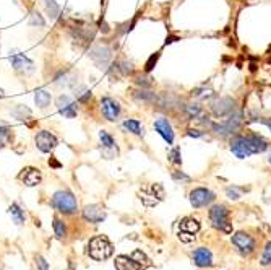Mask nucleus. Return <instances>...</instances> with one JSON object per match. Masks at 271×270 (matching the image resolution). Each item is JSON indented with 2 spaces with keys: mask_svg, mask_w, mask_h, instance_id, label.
<instances>
[{
  "mask_svg": "<svg viewBox=\"0 0 271 270\" xmlns=\"http://www.w3.org/2000/svg\"><path fill=\"white\" fill-rule=\"evenodd\" d=\"M10 137H12V129H10V125L0 122V148H3L7 145Z\"/></svg>",
  "mask_w": 271,
  "mask_h": 270,
  "instance_id": "obj_36",
  "label": "nucleus"
},
{
  "mask_svg": "<svg viewBox=\"0 0 271 270\" xmlns=\"http://www.w3.org/2000/svg\"><path fill=\"white\" fill-rule=\"evenodd\" d=\"M192 94H193L195 98L205 99V98L213 96V90H211V88H205V87H201V88H196V90H193Z\"/></svg>",
  "mask_w": 271,
  "mask_h": 270,
  "instance_id": "obj_38",
  "label": "nucleus"
},
{
  "mask_svg": "<svg viewBox=\"0 0 271 270\" xmlns=\"http://www.w3.org/2000/svg\"><path fill=\"white\" fill-rule=\"evenodd\" d=\"M179 238L182 242H192L195 241V235H192V233H187V231H179Z\"/></svg>",
  "mask_w": 271,
  "mask_h": 270,
  "instance_id": "obj_43",
  "label": "nucleus"
},
{
  "mask_svg": "<svg viewBox=\"0 0 271 270\" xmlns=\"http://www.w3.org/2000/svg\"><path fill=\"white\" fill-rule=\"evenodd\" d=\"M28 23L31 26H39V28H44V26H46V20L42 18V15L39 12L33 10V12H31V15H29V21H28Z\"/></svg>",
  "mask_w": 271,
  "mask_h": 270,
  "instance_id": "obj_37",
  "label": "nucleus"
},
{
  "mask_svg": "<svg viewBox=\"0 0 271 270\" xmlns=\"http://www.w3.org/2000/svg\"><path fill=\"white\" fill-rule=\"evenodd\" d=\"M21 179V182L25 184V186H28V187H36V186H39V184L42 182V174H41V169L38 168H34V166H26L21 169V173H20V176Z\"/></svg>",
  "mask_w": 271,
  "mask_h": 270,
  "instance_id": "obj_13",
  "label": "nucleus"
},
{
  "mask_svg": "<svg viewBox=\"0 0 271 270\" xmlns=\"http://www.w3.org/2000/svg\"><path fill=\"white\" fill-rule=\"evenodd\" d=\"M99 140H101V145H103V150H112L115 153H119V150H117V144L114 140V137L109 134V132L106 130H101L99 132Z\"/></svg>",
  "mask_w": 271,
  "mask_h": 270,
  "instance_id": "obj_25",
  "label": "nucleus"
},
{
  "mask_svg": "<svg viewBox=\"0 0 271 270\" xmlns=\"http://www.w3.org/2000/svg\"><path fill=\"white\" fill-rule=\"evenodd\" d=\"M210 221L215 228L229 233L231 223H229V210L226 205H213L210 210Z\"/></svg>",
  "mask_w": 271,
  "mask_h": 270,
  "instance_id": "obj_5",
  "label": "nucleus"
},
{
  "mask_svg": "<svg viewBox=\"0 0 271 270\" xmlns=\"http://www.w3.org/2000/svg\"><path fill=\"white\" fill-rule=\"evenodd\" d=\"M187 135H189V137H195V139H198V137H203V132H201V130H195V129H189V130H187Z\"/></svg>",
  "mask_w": 271,
  "mask_h": 270,
  "instance_id": "obj_47",
  "label": "nucleus"
},
{
  "mask_svg": "<svg viewBox=\"0 0 271 270\" xmlns=\"http://www.w3.org/2000/svg\"><path fill=\"white\" fill-rule=\"evenodd\" d=\"M140 199L146 207H155L164 199V189L159 184H151L140 190Z\"/></svg>",
  "mask_w": 271,
  "mask_h": 270,
  "instance_id": "obj_6",
  "label": "nucleus"
},
{
  "mask_svg": "<svg viewBox=\"0 0 271 270\" xmlns=\"http://www.w3.org/2000/svg\"><path fill=\"white\" fill-rule=\"evenodd\" d=\"M231 240H232V244L236 246L242 254H245V256L253 252V249H255V240L248 235V233L237 231V233H234Z\"/></svg>",
  "mask_w": 271,
  "mask_h": 270,
  "instance_id": "obj_11",
  "label": "nucleus"
},
{
  "mask_svg": "<svg viewBox=\"0 0 271 270\" xmlns=\"http://www.w3.org/2000/svg\"><path fill=\"white\" fill-rule=\"evenodd\" d=\"M73 82H75V77L72 75V72L70 70H60L57 73V75L54 77V83L55 85H70V87H73Z\"/></svg>",
  "mask_w": 271,
  "mask_h": 270,
  "instance_id": "obj_29",
  "label": "nucleus"
},
{
  "mask_svg": "<svg viewBox=\"0 0 271 270\" xmlns=\"http://www.w3.org/2000/svg\"><path fill=\"white\" fill-rule=\"evenodd\" d=\"M262 267H268L271 266V241L267 242V246H265V251H263V256H262Z\"/></svg>",
  "mask_w": 271,
  "mask_h": 270,
  "instance_id": "obj_39",
  "label": "nucleus"
},
{
  "mask_svg": "<svg viewBox=\"0 0 271 270\" xmlns=\"http://www.w3.org/2000/svg\"><path fill=\"white\" fill-rule=\"evenodd\" d=\"M169 160L175 165H180L182 163V158H180V148H174V150L169 153Z\"/></svg>",
  "mask_w": 271,
  "mask_h": 270,
  "instance_id": "obj_41",
  "label": "nucleus"
},
{
  "mask_svg": "<svg viewBox=\"0 0 271 270\" xmlns=\"http://www.w3.org/2000/svg\"><path fill=\"white\" fill-rule=\"evenodd\" d=\"M156 104L159 106V109L174 111L175 108H179V99H177V96H174V94H171V93H163L158 96Z\"/></svg>",
  "mask_w": 271,
  "mask_h": 270,
  "instance_id": "obj_21",
  "label": "nucleus"
},
{
  "mask_svg": "<svg viewBox=\"0 0 271 270\" xmlns=\"http://www.w3.org/2000/svg\"><path fill=\"white\" fill-rule=\"evenodd\" d=\"M10 63H12L15 72H33L34 70V62L26 57L25 54H20V52H13L10 56Z\"/></svg>",
  "mask_w": 271,
  "mask_h": 270,
  "instance_id": "obj_16",
  "label": "nucleus"
},
{
  "mask_svg": "<svg viewBox=\"0 0 271 270\" xmlns=\"http://www.w3.org/2000/svg\"><path fill=\"white\" fill-rule=\"evenodd\" d=\"M135 83H136V85H138V87H140V88H150L151 85H153L151 78H148V77H143V75L136 77V78H135Z\"/></svg>",
  "mask_w": 271,
  "mask_h": 270,
  "instance_id": "obj_40",
  "label": "nucleus"
},
{
  "mask_svg": "<svg viewBox=\"0 0 271 270\" xmlns=\"http://www.w3.org/2000/svg\"><path fill=\"white\" fill-rule=\"evenodd\" d=\"M210 108H211V113H213L216 118H224V116H229L237 109V103H236V99L229 98V96L217 98L211 103Z\"/></svg>",
  "mask_w": 271,
  "mask_h": 270,
  "instance_id": "obj_7",
  "label": "nucleus"
},
{
  "mask_svg": "<svg viewBox=\"0 0 271 270\" xmlns=\"http://www.w3.org/2000/svg\"><path fill=\"white\" fill-rule=\"evenodd\" d=\"M268 161H270V163H271V155H270V156H268Z\"/></svg>",
  "mask_w": 271,
  "mask_h": 270,
  "instance_id": "obj_50",
  "label": "nucleus"
},
{
  "mask_svg": "<svg viewBox=\"0 0 271 270\" xmlns=\"http://www.w3.org/2000/svg\"><path fill=\"white\" fill-rule=\"evenodd\" d=\"M247 137V142H248V147H250L252 153H262L265 150H268V142L260 137L257 134H252V135H245Z\"/></svg>",
  "mask_w": 271,
  "mask_h": 270,
  "instance_id": "obj_23",
  "label": "nucleus"
},
{
  "mask_svg": "<svg viewBox=\"0 0 271 270\" xmlns=\"http://www.w3.org/2000/svg\"><path fill=\"white\" fill-rule=\"evenodd\" d=\"M180 231H187V233H192V235H196L200 231V223L198 220L195 218H184L180 221Z\"/></svg>",
  "mask_w": 271,
  "mask_h": 270,
  "instance_id": "obj_30",
  "label": "nucleus"
},
{
  "mask_svg": "<svg viewBox=\"0 0 271 270\" xmlns=\"http://www.w3.org/2000/svg\"><path fill=\"white\" fill-rule=\"evenodd\" d=\"M8 213L10 216H12L13 223L15 225H23L25 220H26V215H25V210L20 207L18 204H12L8 207Z\"/></svg>",
  "mask_w": 271,
  "mask_h": 270,
  "instance_id": "obj_27",
  "label": "nucleus"
},
{
  "mask_svg": "<svg viewBox=\"0 0 271 270\" xmlns=\"http://www.w3.org/2000/svg\"><path fill=\"white\" fill-rule=\"evenodd\" d=\"M226 194H227V197H229L231 200H237L239 199V194L236 192V190H232L231 187L226 190Z\"/></svg>",
  "mask_w": 271,
  "mask_h": 270,
  "instance_id": "obj_49",
  "label": "nucleus"
},
{
  "mask_svg": "<svg viewBox=\"0 0 271 270\" xmlns=\"http://www.w3.org/2000/svg\"><path fill=\"white\" fill-rule=\"evenodd\" d=\"M34 101H36V106L41 109H46L47 106L51 104V93L47 91L46 88H38L34 91Z\"/></svg>",
  "mask_w": 271,
  "mask_h": 270,
  "instance_id": "obj_24",
  "label": "nucleus"
},
{
  "mask_svg": "<svg viewBox=\"0 0 271 270\" xmlns=\"http://www.w3.org/2000/svg\"><path fill=\"white\" fill-rule=\"evenodd\" d=\"M124 129H125L127 132H130V134L138 135V137H143V135H145L143 125L140 124V120H136V119H125Z\"/></svg>",
  "mask_w": 271,
  "mask_h": 270,
  "instance_id": "obj_28",
  "label": "nucleus"
},
{
  "mask_svg": "<svg viewBox=\"0 0 271 270\" xmlns=\"http://www.w3.org/2000/svg\"><path fill=\"white\" fill-rule=\"evenodd\" d=\"M215 197H216L215 192H211L210 189L198 187V189H193L192 192H190V204H192L195 209L206 207V205H210L211 202H213Z\"/></svg>",
  "mask_w": 271,
  "mask_h": 270,
  "instance_id": "obj_10",
  "label": "nucleus"
},
{
  "mask_svg": "<svg viewBox=\"0 0 271 270\" xmlns=\"http://www.w3.org/2000/svg\"><path fill=\"white\" fill-rule=\"evenodd\" d=\"M73 91H75L73 94H75L77 101L81 103V104H86L89 99H91V96H93L91 90H88L86 87H83V85H81V87H75V88H73Z\"/></svg>",
  "mask_w": 271,
  "mask_h": 270,
  "instance_id": "obj_31",
  "label": "nucleus"
},
{
  "mask_svg": "<svg viewBox=\"0 0 271 270\" xmlns=\"http://www.w3.org/2000/svg\"><path fill=\"white\" fill-rule=\"evenodd\" d=\"M242 125V113L241 111H234L232 114H229L226 122L222 124H216V122H211V130L215 132L216 135L219 137H231V135H236L237 130L241 129Z\"/></svg>",
  "mask_w": 271,
  "mask_h": 270,
  "instance_id": "obj_3",
  "label": "nucleus"
},
{
  "mask_svg": "<svg viewBox=\"0 0 271 270\" xmlns=\"http://www.w3.org/2000/svg\"><path fill=\"white\" fill-rule=\"evenodd\" d=\"M83 218L89 221V223H103V221L106 220V211L99 207V205L93 204V205H86V207L83 209Z\"/></svg>",
  "mask_w": 271,
  "mask_h": 270,
  "instance_id": "obj_17",
  "label": "nucleus"
},
{
  "mask_svg": "<svg viewBox=\"0 0 271 270\" xmlns=\"http://www.w3.org/2000/svg\"><path fill=\"white\" fill-rule=\"evenodd\" d=\"M231 151L237 158H241V160H245V158L253 155L252 150H250V147H248L247 137H244V135H236V137H234V140L231 142Z\"/></svg>",
  "mask_w": 271,
  "mask_h": 270,
  "instance_id": "obj_15",
  "label": "nucleus"
},
{
  "mask_svg": "<svg viewBox=\"0 0 271 270\" xmlns=\"http://www.w3.org/2000/svg\"><path fill=\"white\" fill-rule=\"evenodd\" d=\"M52 221H54V223H52V228H54L55 236L58 238V240H65V238H67V225L63 223V220H60L58 216H55V218Z\"/></svg>",
  "mask_w": 271,
  "mask_h": 270,
  "instance_id": "obj_32",
  "label": "nucleus"
},
{
  "mask_svg": "<svg viewBox=\"0 0 271 270\" xmlns=\"http://www.w3.org/2000/svg\"><path fill=\"white\" fill-rule=\"evenodd\" d=\"M193 262L198 267H211L213 266V256H211L210 249H206V247H198L193 252Z\"/></svg>",
  "mask_w": 271,
  "mask_h": 270,
  "instance_id": "obj_20",
  "label": "nucleus"
},
{
  "mask_svg": "<svg viewBox=\"0 0 271 270\" xmlns=\"http://www.w3.org/2000/svg\"><path fill=\"white\" fill-rule=\"evenodd\" d=\"M12 116L15 119L21 120V122H25V120H28L33 118V111H31L28 106H23V104H17L12 111Z\"/></svg>",
  "mask_w": 271,
  "mask_h": 270,
  "instance_id": "obj_26",
  "label": "nucleus"
},
{
  "mask_svg": "<svg viewBox=\"0 0 271 270\" xmlns=\"http://www.w3.org/2000/svg\"><path fill=\"white\" fill-rule=\"evenodd\" d=\"M112 252H114V247L106 236H94L89 240L88 254L94 261H106V259L112 256Z\"/></svg>",
  "mask_w": 271,
  "mask_h": 270,
  "instance_id": "obj_2",
  "label": "nucleus"
},
{
  "mask_svg": "<svg viewBox=\"0 0 271 270\" xmlns=\"http://www.w3.org/2000/svg\"><path fill=\"white\" fill-rule=\"evenodd\" d=\"M51 205L63 215H73V213H77V210H78L77 197L70 192V190H57V192L52 195Z\"/></svg>",
  "mask_w": 271,
  "mask_h": 270,
  "instance_id": "obj_1",
  "label": "nucleus"
},
{
  "mask_svg": "<svg viewBox=\"0 0 271 270\" xmlns=\"http://www.w3.org/2000/svg\"><path fill=\"white\" fill-rule=\"evenodd\" d=\"M36 267H38V270H51L49 264L42 256H36Z\"/></svg>",
  "mask_w": 271,
  "mask_h": 270,
  "instance_id": "obj_42",
  "label": "nucleus"
},
{
  "mask_svg": "<svg viewBox=\"0 0 271 270\" xmlns=\"http://www.w3.org/2000/svg\"><path fill=\"white\" fill-rule=\"evenodd\" d=\"M89 57L96 63L98 68H108V65L112 60V51L108 46H94L89 51Z\"/></svg>",
  "mask_w": 271,
  "mask_h": 270,
  "instance_id": "obj_8",
  "label": "nucleus"
},
{
  "mask_svg": "<svg viewBox=\"0 0 271 270\" xmlns=\"http://www.w3.org/2000/svg\"><path fill=\"white\" fill-rule=\"evenodd\" d=\"M49 166H51V168L58 169V168H62V163H60V161H57V158H55V156H51V158H49Z\"/></svg>",
  "mask_w": 271,
  "mask_h": 270,
  "instance_id": "obj_46",
  "label": "nucleus"
},
{
  "mask_svg": "<svg viewBox=\"0 0 271 270\" xmlns=\"http://www.w3.org/2000/svg\"><path fill=\"white\" fill-rule=\"evenodd\" d=\"M34 142L41 153H51L58 145L57 137L54 134H51L49 130H39L34 137Z\"/></svg>",
  "mask_w": 271,
  "mask_h": 270,
  "instance_id": "obj_9",
  "label": "nucleus"
},
{
  "mask_svg": "<svg viewBox=\"0 0 271 270\" xmlns=\"http://www.w3.org/2000/svg\"><path fill=\"white\" fill-rule=\"evenodd\" d=\"M120 104L115 101V99L109 98V96H104L101 98V113L110 122H114V120L119 119L120 116Z\"/></svg>",
  "mask_w": 271,
  "mask_h": 270,
  "instance_id": "obj_12",
  "label": "nucleus"
},
{
  "mask_svg": "<svg viewBox=\"0 0 271 270\" xmlns=\"http://www.w3.org/2000/svg\"><path fill=\"white\" fill-rule=\"evenodd\" d=\"M158 54H155V56H151L150 59H148V62H146V65H145V70L146 72H150V70H153V67L156 65V62H158Z\"/></svg>",
  "mask_w": 271,
  "mask_h": 270,
  "instance_id": "obj_44",
  "label": "nucleus"
},
{
  "mask_svg": "<svg viewBox=\"0 0 271 270\" xmlns=\"http://www.w3.org/2000/svg\"><path fill=\"white\" fill-rule=\"evenodd\" d=\"M44 3H46L47 13H49V17L52 20H57L58 17H60V7H58V3L55 2V0H44Z\"/></svg>",
  "mask_w": 271,
  "mask_h": 270,
  "instance_id": "obj_33",
  "label": "nucleus"
},
{
  "mask_svg": "<svg viewBox=\"0 0 271 270\" xmlns=\"http://www.w3.org/2000/svg\"><path fill=\"white\" fill-rule=\"evenodd\" d=\"M184 113H185V116H187L189 119H196L201 114V108H200V104H196V103L185 104L184 106Z\"/></svg>",
  "mask_w": 271,
  "mask_h": 270,
  "instance_id": "obj_35",
  "label": "nucleus"
},
{
  "mask_svg": "<svg viewBox=\"0 0 271 270\" xmlns=\"http://www.w3.org/2000/svg\"><path fill=\"white\" fill-rule=\"evenodd\" d=\"M132 99L138 104H156L158 101V94L150 91L146 88H138L132 91Z\"/></svg>",
  "mask_w": 271,
  "mask_h": 270,
  "instance_id": "obj_19",
  "label": "nucleus"
},
{
  "mask_svg": "<svg viewBox=\"0 0 271 270\" xmlns=\"http://www.w3.org/2000/svg\"><path fill=\"white\" fill-rule=\"evenodd\" d=\"M148 266V257L145 252L135 251L132 256H117L115 269L117 270H145Z\"/></svg>",
  "mask_w": 271,
  "mask_h": 270,
  "instance_id": "obj_4",
  "label": "nucleus"
},
{
  "mask_svg": "<svg viewBox=\"0 0 271 270\" xmlns=\"http://www.w3.org/2000/svg\"><path fill=\"white\" fill-rule=\"evenodd\" d=\"M174 179H175V181H190V178L185 176V174H184L182 171L174 173Z\"/></svg>",
  "mask_w": 271,
  "mask_h": 270,
  "instance_id": "obj_45",
  "label": "nucleus"
},
{
  "mask_svg": "<svg viewBox=\"0 0 271 270\" xmlns=\"http://www.w3.org/2000/svg\"><path fill=\"white\" fill-rule=\"evenodd\" d=\"M155 129L169 145L174 144V129H172L171 122H169L166 118H158L155 120Z\"/></svg>",
  "mask_w": 271,
  "mask_h": 270,
  "instance_id": "obj_18",
  "label": "nucleus"
},
{
  "mask_svg": "<svg viewBox=\"0 0 271 270\" xmlns=\"http://www.w3.org/2000/svg\"><path fill=\"white\" fill-rule=\"evenodd\" d=\"M253 120H257V122L263 124V125H267L268 129L271 130V119H268V118H257V119H253Z\"/></svg>",
  "mask_w": 271,
  "mask_h": 270,
  "instance_id": "obj_48",
  "label": "nucleus"
},
{
  "mask_svg": "<svg viewBox=\"0 0 271 270\" xmlns=\"http://www.w3.org/2000/svg\"><path fill=\"white\" fill-rule=\"evenodd\" d=\"M70 34L78 42H88V41H93L94 38V31L84 28V26H73L70 30Z\"/></svg>",
  "mask_w": 271,
  "mask_h": 270,
  "instance_id": "obj_22",
  "label": "nucleus"
},
{
  "mask_svg": "<svg viewBox=\"0 0 271 270\" xmlns=\"http://www.w3.org/2000/svg\"><path fill=\"white\" fill-rule=\"evenodd\" d=\"M55 103H57V108H58V111H60V114L63 116V118L72 119L78 114L77 103L73 101L70 96H67V94H60V96L57 98Z\"/></svg>",
  "mask_w": 271,
  "mask_h": 270,
  "instance_id": "obj_14",
  "label": "nucleus"
},
{
  "mask_svg": "<svg viewBox=\"0 0 271 270\" xmlns=\"http://www.w3.org/2000/svg\"><path fill=\"white\" fill-rule=\"evenodd\" d=\"M115 70L120 73V75H134V65H132L130 62H127V60H120L119 63H115Z\"/></svg>",
  "mask_w": 271,
  "mask_h": 270,
  "instance_id": "obj_34",
  "label": "nucleus"
}]
</instances>
